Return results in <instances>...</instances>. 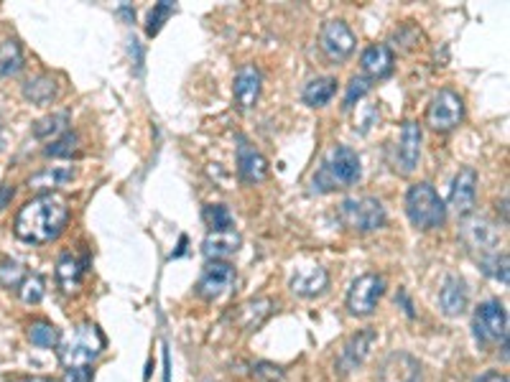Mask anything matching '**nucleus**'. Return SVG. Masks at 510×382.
Here are the masks:
<instances>
[{
    "mask_svg": "<svg viewBox=\"0 0 510 382\" xmlns=\"http://www.w3.org/2000/svg\"><path fill=\"white\" fill-rule=\"evenodd\" d=\"M69 222V207L59 194H39L23 204L13 222L16 238L31 245H46L57 240Z\"/></svg>",
    "mask_w": 510,
    "mask_h": 382,
    "instance_id": "nucleus-1",
    "label": "nucleus"
},
{
    "mask_svg": "<svg viewBox=\"0 0 510 382\" xmlns=\"http://www.w3.org/2000/svg\"><path fill=\"white\" fill-rule=\"evenodd\" d=\"M360 174H363V168H360L357 153L349 145L337 143L326 151L325 161L311 179V189L319 194L334 191V189H347V186L360 182Z\"/></svg>",
    "mask_w": 510,
    "mask_h": 382,
    "instance_id": "nucleus-2",
    "label": "nucleus"
},
{
    "mask_svg": "<svg viewBox=\"0 0 510 382\" xmlns=\"http://www.w3.org/2000/svg\"><path fill=\"white\" fill-rule=\"evenodd\" d=\"M105 349V337L92 322H82L72 334L59 342V360L64 367H90Z\"/></svg>",
    "mask_w": 510,
    "mask_h": 382,
    "instance_id": "nucleus-3",
    "label": "nucleus"
},
{
    "mask_svg": "<svg viewBox=\"0 0 510 382\" xmlns=\"http://www.w3.org/2000/svg\"><path fill=\"white\" fill-rule=\"evenodd\" d=\"M406 214L416 230H436L447 222V207L431 183H413L406 194Z\"/></svg>",
    "mask_w": 510,
    "mask_h": 382,
    "instance_id": "nucleus-4",
    "label": "nucleus"
},
{
    "mask_svg": "<svg viewBox=\"0 0 510 382\" xmlns=\"http://www.w3.org/2000/svg\"><path fill=\"white\" fill-rule=\"evenodd\" d=\"M340 220L355 232H375L386 224L383 201L375 197H349L340 204Z\"/></svg>",
    "mask_w": 510,
    "mask_h": 382,
    "instance_id": "nucleus-5",
    "label": "nucleus"
},
{
    "mask_svg": "<svg viewBox=\"0 0 510 382\" xmlns=\"http://www.w3.org/2000/svg\"><path fill=\"white\" fill-rule=\"evenodd\" d=\"M472 329H475V339L480 344H498L508 339V314H506V306L495 299L490 301H483L477 308H475V322H472Z\"/></svg>",
    "mask_w": 510,
    "mask_h": 382,
    "instance_id": "nucleus-6",
    "label": "nucleus"
},
{
    "mask_svg": "<svg viewBox=\"0 0 510 382\" xmlns=\"http://www.w3.org/2000/svg\"><path fill=\"white\" fill-rule=\"evenodd\" d=\"M465 118V102L454 90H439L427 110V122L436 133L454 130Z\"/></svg>",
    "mask_w": 510,
    "mask_h": 382,
    "instance_id": "nucleus-7",
    "label": "nucleus"
},
{
    "mask_svg": "<svg viewBox=\"0 0 510 382\" xmlns=\"http://www.w3.org/2000/svg\"><path fill=\"white\" fill-rule=\"evenodd\" d=\"M386 293V278L378 276V273H365L360 276L357 281L349 285V293H347V308L352 316H370L378 301L383 299Z\"/></svg>",
    "mask_w": 510,
    "mask_h": 382,
    "instance_id": "nucleus-8",
    "label": "nucleus"
},
{
    "mask_svg": "<svg viewBox=\"0 0 510 382\" xmlns=\"http://www.w3.org/2000/svg\"><path fill=\"white\" fill-rule=\"evenodd\" d=\"M421 159V128L419 122L406 121L401 125V133H398V141L393 148V171L401 174V176H411L419 166Z\"/></svg>",
    "mask_w": 510,
    "mask_h": 382,
    "instance_id": "nucleus-9",
    "label": "nucleus"
},
{
    "mask_svg": "<svg viewBox=\"0 0 510 382\" xmlns=\"http://www.w3.org/2000/svg\"><path fill=\"white\" fill-rule=\"evenodd\" d=\"M355 34L345 20H326L319 34V46L329 61H345L355 51Z\"/></svg>",
    "mask_w": 510,
    "mask_h": 382,
    "instance_id": "nucleus-10",
    "label": "nucleus"
},
{
    "mask_svg": "<svg viewBox=\"0 0 510 382\" xmlns=\"http://www.w3.org/2000/svg\"><path fill=\"white\" fill-rule=\"evenodd\" d=\"M235 283V268L224 261H209L204 265L200 283H197V293L204 301H217L224 296Z\"/></svg>",
    "mask_w": 510,
    "mask_h": 382,
    "instance_id": "nucleus-11",
    "label": "nucleus"
},
{
    "mask_svg": "<svg viewBox=\"0 0 510 382\" xmlns=\"http://www.w3.org/2000/svg\"><path fill=\"white\" fill-rule=\"evenodd\" d=\"M378 382H424L421 363L408 352H393L381 364Z\"/></svg>",
    "mask_w": 510,
    "mask_h": 382,
    "instance_id": "nucleus-12",
    "label": "nucleus"
},
{
    "mask_svg": "<svg viewBox=\"0 0 510 382\" xmlns=\"http://www.w3.org/2000/svg\"><path fill=\"white\" fill-rule=\"evenodd\" d=\"M329 285V276L319 262H306L299 265L296 273L291 276V291L302 299H314V296H322Z\"/></svg>",
    "mask_w": 510,
    "mask_h": 382,
    "instance_id": "nucleus-13",
    "label": "nucleus"
},
{
    "mask_svg": "<svg viewBox=\"0 0 510 382\" xmlns=\"http://www.w3.org/2000/svg\"><path fill=\"white\" fill-rule=\"evenodd\" d=\"M475 197H477V174L475 168H459V174L451 182V191H449V207L459 214L467 217L469 212L475 209Z\"/></svg>",
    "mask_w": 510,
    "mask_h": 382,
    "instance_id": "nucleus-14",
    "label": "nucleus"
},
{
    "mask_svg": "<svg viewBox=\"0 0 510 382\" xmlns=\"http://www.w3.org/2000/svg\"><path fill=\"white\" fill-rule=\"evenodd\" d=\"M375 339H378V334H375L373 329H363V331L352 334V337L347 339L345 347H342V352H340V363H337L340 364V370H342V372L357 370V367L367 360V355H370Z\"/></svg>",
    "mask_w": 510,
    "mask_h": 382,
    "instance_id": "nucleus-15",
    "label": "nucleus"
},
{
    "mask_svg": "<svg viewBox=\"0 0 510 382\" xmlns=\"http://www.w3.org/2000/svg\"><path fill=\"white\" fill-rule=\"evenodd\" d=\"M261 84H263V77L258 72V66L253 64H245L243 69L235 74V84H232V95H235V105L240 110H250L258 95H261Z\"/></svg>",
    "mask_w": 510,
    "mask_h": 382,
    "instance_id": "nucleus-16",
    "label": "nucleus"
},
{
    "mask_svg": "<svg viewBox=\"0 0 510 382\" xmlns=\"http://www.w3.org/2000/svg\"><path fill=\"white\" fill-rule=\"evenodd\" d=\"M238 174L245 183H258L268 176V161L245 138H238Z\"/></svg>",
    "mask_w": 510,
    "mask_h": 382,
    "instance_id": "nucleus-17",
    "label": "nucleus"
},
{
    "mask_svg": "<svg viewBox=\"0 0 510 382\" xmlns=\"http://www.w3.org/2000/svg\"><path fill=\"white\" fill-rule=\"evenodd\" d=\"M243 245V238L238 235V230H220V232H207L202 242V253L207 261H224L230 255H235Z\"/></svg>",
    "mask_w": 510,
    "mask_h": 382,
    "instance_id": "nucleus-18",
    "label": "nucleus"
},
{
    "mask_svg": "<svg viewBox=\"0 0 510 382\" xmlns=\"http://www.w3.org/2000/svg\"><path fill=\"white\" fill-rule=\"evenodd\" d=\"M467 303V283L462 281L459 276H449L444 285H442V291H439V306H442V311H444L447 316H459V314H465Z\"/></svg>",
    "mask_w": 510,
    "mask_h": 382,
    "instance_id": "nucleus-19",
    "label": "nucleus"
},
{
    "mask_svg": "<svg viewBox=\"0 0 510 382\" xmlns=\"http://www.w3.org/2000/svg\"><path fill=\"white\" fill-rule=\"evenodd\" d=\"M363 72H365L370 80H383L388 77L390 72H393V51H390V46L388 43H375V46H367L365 51H363Z\"/></svg>",
    "mask_w": 510,
    "mask_h": 382,
    "instance_id": "nucleus-20",
    "label": "nucleus"
},
{
    "mask_svg": "<svg viewBox=\"0 0 510 382\" xmlns=\"http://www.w3.org/2000/svg\"><path fill=\"white\" fill-rule=\"evenodd\" d=\"M462 240L475 250H490L498 242V230L485 217H469L462 222Z\"/></svg>",
    "mask_w": 510,
    "mask_h": 382,
    "instance_id": "nucleus-21",
    "label": "nucleus"
},
{
    "mask_svg": "<svg viewBox=\"0 0 510 382\" xmlns=\"http://www.w3.org/2000/svg\"><path fill=\"white\" fill-rule=\"evenodd\" d=\"M273 314V301L271 299H250V301H245L238 311H235V324L243 329V331H255L261 324L268 319Z\"/></svg>",
    "mask_w": 510,
    "mask_h": 382,
    "instance_id": "nucleus-22",
    "label": "nucleus"
},
{
    "mask_svg": "<svg viewBox=\"0 0 510 382\" xmlns=\"http://www.w3.org/2000/svg\"><path fill=\"white\" fill-rule=\"evenodd\" d=\"M59 95V84L54 77L49 74H39V77H31V80L23 84V97L31 102V105H49L51 100H57Z\"/></svg>",
    "mask_w": 510,
    "mask_h": 382,
    "instance_id": "nucleus-23",
    "label": "nucleus"
},
{
    "mask_svg": "<svg viewBox=\"0 0 510 382\" xmlns=\"http://www.w3.org/2000/svg\"><path fill=\"white\" fill-rule=\"evenodd\" d=\"M72 179H75V168H69V166H51V168H43L39 174H34L28 179V186L36 189V191H43V194H51L54 189L69 183Z\"/></svg>",
    "mask_w": 510,
    "mask_h": 382,
    "instance_id": "nucleus-24",
    "label": "nucleus"
},
{
    "mask_svg": "<svg viewBox=\"0 0 510 382\" xmlns=\"http://www.w3.org/2000/svg\"><path fill=\"white\" fill-rule=\"evenodd\" d=\"M82 276H84V262L80 258H75V255H61L59 262H57V281H59L61 291L64 293L77 291Z\"/></svg>",
    "mask_w": 510,
    "mask_h": 382,
    "instance_id": "nucleus-25",
    "label": "nucleus"
},
{
    "mask_svg": "<svg viewBox=\"0 0 510 382\" xmlns=\"http://www.w3.org/2000/svg\"><path fill=\"white\" fill-rule=\"evenodd\" d=\"M334 92H337V80L334 77H317V80L306 82L302 100L309 107H325L326 102L334 97Z\"/></svg>",
    "mask_w": 510,
    "mask_h": 382,
    "instance_id": "nucleus-26",
    "label": "nucleus"
},
{
    "mask_svg": "<svg viewBox=\"0 0 510 382\" xmlns=\"http://www.w3.org/2000/svg\"><path fill=\"white\" fill-rule=\"evenodd\" d=\"M20 66H23V49L19 41H3L0 43V80L19 74Z\"/></svg>",
    "mask_w": 510,
    "mask_h": 382,
    "instance_id": "nucleus-27",
    "label": "nucleus"
},
{
    "mask_svg": "<svg viewBox=\"0 0 510 382\" xmlns=\"http://www.w3.org/2000/svg\"><path fill=\"white\" fill-rule=\"evenodd\" d=\"M67 125H69V115H67V113H54V115H46V118L34 122V136H36L39 141L61 138V136L67 133Z\"/></svg>",
    "mask_w": 510,
    "mask_h": 382,
    "instance_id": "nucleus-28",
    "label": "nucleus"
},
{
    "mask_svg": "<svg viewBox=\"0 0 510 382\" xmlns=\"http://www.w3.org/2000/svg\"><path fill=\"white\" fill-rule=\"evenodd\" d=\"M28 342L41 349H54L61 342V331L51 322H34L28 326Z\"/></svg>",
    "mask_w": 510,
    "mask_h": 382,
    "instance_id": "nucleus-29",
    "label": "nucleus"
},
{
    "mask_svg": "<svg viewBox=\"0 0 510 382\" xmlns=\"http://www.w3.org/2000/svg\"><path fill=\"white\" fill-rule=\"evenodd\" d=\"M202 217L207 222V227H209V232H220V230H232L235 227V220H232V214H230V209L224 204L204 207Z\"/></svg>",
    "mask_w": 510,
    "mask_h": 382,
    "instance_id": "nucleus-30",
    "label": "nucleus"
},
{
    "mask_svg": "<svg viewBox=\"0 0 510 382\" xmlns=\"http://www.w3.org/2000/svg\"><path fill=\"white\" fill-rule=\"evenodd\" d=\"M77 148H80V136H77V133H64L61 138L49 143V145L43 148V153L51 156V159H69V156L77 153Z\"/></svg>",
    "mask_w": 510,
    "mask_h": 382,
    "instance_id": "nucleus-31",
    "label": "nucleus"
},
{
    "mask_svg": "<svg viewBox=\"0 0 510 382\" xmlns=\"http://www.w3.org/2000/svg\"><path fill=\"white\" fill-rule=\"evenodd\" d=\"M19 296L23 303L36 306V303H41V299L46 296V283H43L41 276H34V273H31V276H26L23 283L19 285Z\"/></svg>",
    "mask_w": 510,
    "mask_h": 382,
    "instance_id": "nucleus-32",
    "label": "nucleus"
},
{
    "mask_svg": "<svg viewBox=\"0 0 510 382\" xmlns=\"http://www.w3.org/2000/svg\"><path fill=\"white\" fill-rule=\"evenodd\" d=\"M23 278H26L23 265L16 261L3 258V262H0V285H3V288H19L20 283H23Z\"/></svg>",
    "mask_w": 510,
    "mask_h": 382,
    "instance_id": "nucleus-33",
    "label": "nucleus"
},
{
    "mask_svg": "<svg viewBox=\"0 0 510 382\" xmlns=\"http://www.w3.org/2000/svg\"><path fill=\"white\" fill-rule=\"evenodd\" d=\"M483 268H485V273H490L492 278H498L503 285H508V253H495V255H490V258L483 261Z\"/></svg>",
    "mask_w": 510,
    "mask_h": 382,
    "instance_id": "nucleus-34",
    "label": "nucleus"
},
{
    "mask_svg": "<svg viewBox=\"0 0 510 382\" xmlns=\"http://www.w3.org/2000/svg\"><path fill=\"white\" fill-rule=\"evenodd\" d=\"M171 13H174V3H166V0H163L159 5H153V11H151V16H148V36H156Z\"/></svg>",
    "mask_w": 510,
    "mask_h": 382,
    "instance_id": "nucleus-35",
    "label": "nucleus"
},
{
    "mask_svg": "<svg viewBox=\"0 0 510 382\" xmlns=\"http://www.w3.org/2000/svg\"><path fill=\"white\" fill-rule=\"evenodd\" d=\"M367 92H370V80H367V77H355V80L349 82V87H347L345 110L355 107V102L363 100Z\"/></svg>",
    "mask_w": 510,
    "mask_h": 382,
    "instance_id": "nucleus-36",
    "label": "nucleus"
},
{
    "mask_svg": "<svg viewBox=\"0 0 510 382\" xmlns=\"http://www.w3.org/2000/svg\"><path fill=\"white\" fill-rule=\"evenodd\" d=\"M253 378H255V382H279V380H284V370L271 363H261V364H255Z\"/></svg>",
    "mask_w": 510,
    "mask_h": 382,
    "instance_id": "nucleus-37",
    "label": "nucleus"
},
{
    "mask_svg": "<svg viewBox=\"0 0 510 382\" xmlns=\"http://www.w3.org/2000/svg\"><path fill=\"white\" fill-rule=\"evenodd\" d=\"M61 382H92V370L90 367H67Z\"/></svg>",
    "mask_w": 510,
    "mask_h": 382,
    "instance_id": "nucleus-38",
    "label": "nucleus"
},
{
    "mask_svg": "<svg viewBox=\"0 0 510 382\" xmlns=\"http://www.w3.org/2000/svg\"><path fill=\"white\" fill-rule=\"evenodd\" d=\"M13 194H16V189H13V183H3L0 186V212L11 204V199H13Z\"/></svg>",
    "mask_w": 510,
    "mask_h": 382,
    "instance_id": "nucleus-39",
    "label": "nucleus"
},
{
    "mask_svg": "<svg viewBox=\"0 0 510 382\" xmlns=\"http://www.w3.org/2000/svg\"><path fill=\"white\" fill-rule=\"evenodd\" d=\"M475 382H508V375H503V372H485L483 378H477Z\"/></svg>",
    "mask_w": 510,
    "mask_h": 382,
    "instance_id": "nucleus-40",
    "label": "nucleus"
},
{
    "mask_svg": "<svg viewBox=\"0 0 510 382\" xmlns=\"http://www.w3.org/2000/svg\"><path fill=\"white\" fill-rule=\"evenodd\" d=\"M13 382H51L49 378H23V380H13Z\"/></svg>",
    "mask_w": 510,
    "mask_h": 382,
    "instance_id": "nucleus-41",
    "label": "nucleus"
},
{
    "mask_svg": "<svg viewBox=\"0 0 510 382\" xmlns=\"http://www.w3.org/2000/svg\"><path fill=\"white\" fill-rule=\"evenodd\" d=\"M0 130H3V118H0Z\"/></svg>",
    "mask_w": 510,
    "mask_h": 382,
    "instance_id": "nucleus-42",
    "label": "nucleus"
}]
</instances>
